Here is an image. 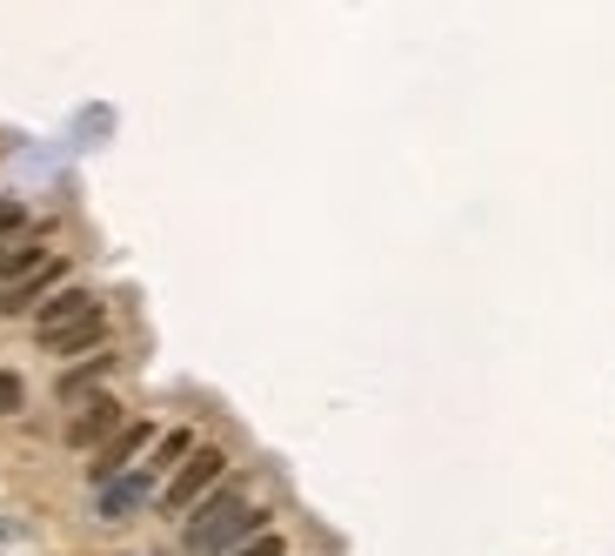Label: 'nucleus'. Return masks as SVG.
<instances>
[{
	"mask_svg": "<svg viewBox=\"0 0 615 556\" xmlns=\"http://www.w3.org/2000/svg\"><path fill=\"white\" fill-rule=\"evenodd\" d=\"M154 436H161L154 423H141V416H128V423H121V429H114V436H108V443L95 449V462H87V476H95V483H108V476H121V469H134V462H141V456L154 449Z\"/></svg>",
	"mask_w": 615,
	"mask_h": 556,
	"instance_id": "obj_4",
	"label": "nucleus"
},
{
	"mask_svg": "<svg viewBox=\"0 0 615 556\" xmlns=\"http://www.w3.org/2000/svg\"><path fill=\"white\" fill-rule=\"evenodd\" d=\"M221 476H228V449H221V443H201V449L161 483V516H188L195 503H208V497L221 490Z\"/></svg>",
	"mask_w": 615,
	"mask_h": 556,
	"instance_id": "obj_2",
	"label": "nucleus"
},
{
	"mask_svg": "<svg viewBox=\"0 0 615 556\" xmlns=\"http://www.w3.org/2000/svg\"><path fill=\"white\" fill-rule=\"evenodd\" d=\"M87 315H101V302L87 295L80 282H67V288H54L41 308H34V336L47 342V336H61V329H74V323H87Z\"/></svg>",
	"mask_w": 615,
	"mask_h": 556,
	"instance_id": "obj_6",
	"label": "nucleus"
},
{
	"mask_svg": "<svg viewBox=\"0 0 615 556\" xmlns=\"http://www.w3.org/2000/svg\"><path fill=\"white\" fill-rule=\"evenodd\" d=\"M54 288H67V269H61V262H47V269H34V275H21V282L0 288V315H28V308H41V295H54Z\"/></svg>",
	"mask_w": 615,
	"mask_h": 556,
	"instance_id": "obj_7",
	"label": "nucleus"
},
{
	"mask_svg": "<svg viewBox=\"0 0 615 556\" xmlns=\"http://www.w3.org/2000/svg\"><path fill=\"white\" fill-rule=\"evenodd\" d=\"M154 497H161V476H154L147 462H134V469L108 476V483H95V516H101V523H128V516H141Z\"/></svg>",
	"mask_w": 615,
	"mask_h": 556,
	"instance_id": "obj_3",
	"label": "nucleus"
},
{
	"mask_svg": "<svg viewBox=\"0 0 615 556\" xmlns=\"http://www.w3.org/2000/svg\"><path fill=\"white\" fill-rule=\"evenodd\" d=\"M228 556H288V543H282L275 530H261L254 543H241V549H228Z\"/></svg>",
	"mask_w": 615,
	"mask_h": 556,
	"instance_id": "obj_13",
	"label": "nucleus"
},
{
	"mask_svg": "<svg viewBox=\"0 0 615 556\" xmlns=\"http://www.w3.org/2000/svg\"><path fill=\"white\" fill-rule=\"evenodd\" d=\"M261 530H268V510H261L248 490H215L208 503H195L188 510V556H228V549H241V543H254Z\"/></svg>",
	"mask_w": 615,
	"mask_h": 556,
	"instance_id": "obj_1",
	"label": "nucleus"
},
{
	"mask_svg": "<svg viewBox=\"0 0 615 556\" xmlns=\"http://www.w3.org/2000/svg\"><path fill=\"white\" fill-rule=\"evenodd\" d=\"M34 269H47V242H41V235H14V242H0V288L34 275Z\"/></svg>",
	"mask_w": 615,
	"mask_h": 556,
	"instance_id": "obj_9",
	"label": "nucleus"
},
{
	"mask_svg": "<svg viewBox=\"0 0 615 556\" xmlns=\"http://www.w3.org/2000/svg\"><path fill=\"white\" fill-rule=\"evenodd\" d=\"M41 349H47V356H67V362H74V356H101V349H108V315H87V323L47 336Z\"/></svg>",
	"mask_w": 615,
	"mask_h": 556,
	"instance_id": "obj_8",
	"label": "nucleus"
},
{
	"mask_svg": "<svg viewBox=\"0 0 615 556\" xmlns=\"http://www.w3.org/2000/svg\"><path fill=\"white\" fill-rule=\"evenodd\" d=\"M121 423H128V410L114 403V395H87L80 416H67V449H101Z\"/></svg>",
	"mask_w": 615,
	"mask_h": 556,
	"instance_id": "obj_5",
	"label": "nucleus"
},
{
	"mask_svg": "<svg viewBox=\"0 0 615 556\" xmlns=\"http://www.w3.org/2000/svg\"><path fill=\"white\" fill-rule=\"evenodd\" d=\"M114 362H121V356H114V349H101V356H80L74 369H61V403H87V389H95Z\"/></svg>",
	"mask_w": 615,
	"mask_h": 556,
	"instance_id": "obj_10",
	"label": "nucleus"
},
{
	"mask_svg": "<svg viewBox=\"0 0 615 556\" xmlns=\"http://www.w3.org/2000/svg\"><path fill=\"white\" fill-rule=\"evenodd\" d=\"M28 228V215H21V201H0V242H14V235Z\"/></svg>",
	"mask_w": 615,
	"mask_h": 556,
	"instance_id": "obj_14",
	"label": "nucleus"
},
{
	"mask_svg": "<svg viewBox=\"0 0 615 556\" xmlns=\"http://www.w3.org/2000/svg\"><path fill=\"white\" fill-rule=\"evenodd\" d=\"M28 410V382L14 369H0V416H21Z\"/></svg>",
	"mask_w": 615,
	"mask_h": 556,
	"instance_id": "obj_12",
	"label": "nucleus"
},
{
	"mask_svg": "<svg viewBox=\"0 0 615 556\" xmlns=\"http://www.w3.org/2000/svg\"><path fill=\"white\" fill-rule=\"evenodd\" d=\"M195 449H201V443H195V429H161V436H154V449H147V469H154L161 483H167V476L182 469Z\"/></svg>",
	"mask_w": 615,
	"mask_h": 556,
	"instance_id": "obj_11",
	"label": "nucleus"
}]
</instances>
